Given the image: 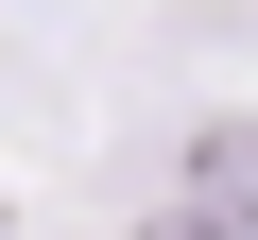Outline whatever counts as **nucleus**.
Returning <instances> with one entry per match:
<instances>
[{"label":"nucleus","instance_id":"nucleus-1","mask_svg":"<svg viewBox=\"0 0 258 240\" xmlns=\"http://www.w3.org/2000/svg\"><path fill=\"white\" fill-rule=\"evenodd\" d=\"M172 240H258V120H189L172 138Z\"/></svg>","mask_w":258,"mask_h":240}]
</instances>
